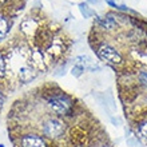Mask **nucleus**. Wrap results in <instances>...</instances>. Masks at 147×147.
I'll list each match as a JSON object with an SVG mask.
<instances>
[{
    "instance_id": "0eeeda50",
    "label": "nucleus",
    "mask_w": 147,
    "mask_h": 147,
    "mask_svg": "<svg viewBox=\"0 0 147 147\" xmlns=\"http://www.w3.org/2000/svg\"><path fill=\"white\" fill-rule=\"evenodd\" d=\"M19 78H20V80L24 82V83H28L30 80H32V79L35 78V71H34V67H32V66H23V67H20Z\"/></svg>"
},
{
    "instance_id": "ddd939ff",
    "label": "nucleus",
    "mask_w": 147,
    "mask_h": 147,
    "mask_svg": "<svg viewBox=\"0 0 147 147\" xmlns=\"http://www.w3.org/2000/svg\"><path fill=\"white\" fill-rule=\"evenodd\" d=\"M139 132L142 134L143 138L147 139V122H143V123L139 124Z\"/></svg>"
},
{
    "instance_id": "f8f14e48",
    "label": "nucleus",
    "mask_w": 147,
    "mask_h": 147,
    "mask_svg": "<svg viewBox=\"0 0 147 147\" xmlns=\"http://www.w3.org/2000/svg\"><path fill=\"white\" fill-rule=\"evenodd\" d=\"M4 74H5V60H4L3 55L0 54V78H3Z\"/></svg>"
},
{
    "instance_id": "9b49d317",
    "label": "nucleus",
    "mask_w": 147,
    "mask_h": 147,
    "mask_svg": "<svg viewBox=\"0 0 147 147\" xmlns=\"http://www.w3.org/2000/svg\"><path fill=\"white\" fill-rule=\"evenodd\" d=\"M138 78H139V82H140V83L147 87V71H140L139 75H138Z\"/></svg>"
},
{
    "instance_id": "f03ea898",
    "label": "nucleus",
    "mask_w": 147,
    "mask_h": 147,
    "mask_svg": "<svg viewBox=\"0 0 147 147\" xmlns=\"http://www.w3.org/2000/svg\"><path fill=\"white\" fill-rule=\"evenodd\" d=\"M98 55L102 60L110 63V64H120L122 63V56L114 47L109 46V44H102L98 48Z\"/></svg>"
},
{
    "instance_id": "f257e3e1",
    "label": "nucleus",
    "mask_w": 147,
    "mask_h": 147,
    "mask_svg": "<svg viewBox=\"0 0 147 147\" xmlns=\"http://www.w3.org/2000/svg\"><path fill=\"white\" fill-rule=\"evenodd\" d=\"M66 130V124L64 122L58 118H50L47 119L43 124V132L51 139H56L59 136H62Z\"/></svg>"
},
{
    "instance_id": "6e6552de",
    "label": "nucleus",
    "mask_w": 147,
    "mask_h": 147,
    "mask_svg": "<svg viewBox=\"0 0 147 147\" xmlns=\"http://www.w3.org/2000/svg\"><path fill=\"white\" fill-rule=\"evenodd\" d=\"M22 31L26 34V35H34L36 31H38L39 28H38V23H36L34 19H27V20H24L23 23H22Z\"/></svg>"
},
{
    "instance_id": "dca6fc26",
    "label": "nucleus",
    "mask_w": 147,
    "mask_h": 147,
    "mask_svg": "<svg viewBox=\"0 0 147 147\" xmlns=\"http://www.w3.org/2000/svg\"><path fill=\"white\" fill-rule=\"evenodd\" d=\"M0 147H4V146H3V144H0Z\"/></svg>"
},
{
    "instance_id": "20e7f679",
    "label": "nucleus",
    "mask_w": 147,
    "mask_h": 147,
    "mask_svg": "<svg viewBox=\"0 0 147 147\" xmlns=\"http://www.w3.org/2000/svg\"><path fill=\"white\" fill-rule=\"evenodd\" d=\"M31 64L32 67H35L38 70H43L46 68V64H47V60H46V54L43 52L40 48H35V50L31 51Z\"/></svg>"
},
{
    "instance_id": "7ed1b4c3",
    "label": "nucleus",
    "mask_w": 147,
    "mask_h": 147,
    "mask_svg": "<svg viewBox=\"0 0 147 147\" xmlns=\"http://www.w3.org/2000/svg\"><path fill=\"white\" fill-rule=\"evenodd\" d=\"M50 109L58 115H67L71 111V102L66 96H54L48 102Z\"/></svg>"
},
{
    "instance_id": "39448f33",
    "label": "nucleus",
    "mask_w": 147,
    "mask_h": 147,
    "mask_svg": "<svg viewBox=\"0 0 147 147\" xmlns=\"http://www.w3.org/2000/svg\"><path fill=\"white\" fill-rule=\"evenodd\" d=\"M22 147H47L42 136L36 134H27L22 138Z\"/></svg>"
},
{
    "instance_id": "9d476101",
    "label": "nucleus",
    "mask_w": 147,
    "mask_h": 147,
    "mask_svg": "<svg viewBox=\"0 0 147 147\" xmlns=\"http://www.w3.org/2000/svg\"><path fill=\"white\" fill-rule=\"evenodd\" d=\"M9 31V22L5 16L0 15V40L8 34Z\"/></svg>"
},
{
    "instance_id": "1a4fd4ad",
    "label": "nucleus",
    "mask_w": 147,
    "mask_h": 147,
    "mask_svg": "<svg viewBox=\"0 0 147 147\" xmlns=\"http://www.w3.org/2000/svg\"><path fill=\"white\" fill-rule=\"evenodd\" d=\"M96 22L105 30H114L116 27L115 20L112 19V18H96Z\"/></svg>"
},
{
    "instance_id": "4468645a",
    "label": "nucleus",
    "mask_w": 147,
    "mask_h": 147,
    "mask_svg": "<svg viewBox=\"0 0 147 147\" xmlns=\"http://www.w3.org/2000/svg\"><path fill=\"white\" fill-rule=\"evenodd\" d=\"M1 105H3V95L0 92V107H1Z\"/></svg>"
},
{
    "instance_id": "423d86ee",
    "label": "nucleus",
    "mask_w": 147,
    "mask_h": 147,
    "mask_svg": "<svg viewBox=\"0 0 147 147\" xmlns=\"http://www.w3.org/2000/svg\"><path fill=\"white\" fill-rule=\"evenodd\" d=\"M64 51V46H63V42L59 40L58 38L56 39H52L47 47V54L48 55H52V56H56V55H60Z\"/></svg>"
},
{
    "instance_id": "2eb2a0df",
    "label": "nucleus",
    "mask_w": 147,
    "mask_h": 147,
    "mask_svg": "<svg viewBox=\"0 0 147 147\" xmlns=\"http://www.w3.org/2000/svg\"><path fill=\"white\" fill-rule=\"evenodd\" d=\"M5 1H7V0H0V5H3V4L5 3Z\"/></svg>"
}]
</instances>
